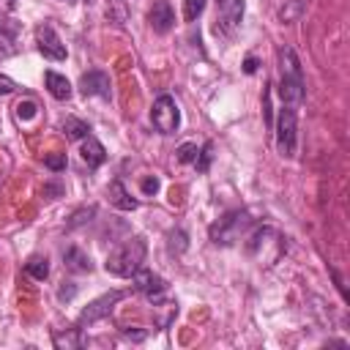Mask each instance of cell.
<instances>
[{"mask_svg":"<svg viewBox=\"0 0 350 350\" xmlns=\"http://www.w3.org/2000/svg\"><path fill=\"white\" fill-rule=\"evenodd\" d=\"M145 254H148L145 238H142V235H131V238H126L120 246H115V249L107 254L104 268H107V273H112V276L129 279V276H134V273L142 268Z\"/></svg>","mask_w":350,"mask_h":350,"instance_id":"7a4b0ae2","label":"cell"},{"mask_svg":"<svg viewBox=\"0 0 350 350\" xmlns=\"http://www.w3.org/2000/svg\"><path fill=\"white\" fill-rule=\"evenodd\" d=\"M82 161L90 167V170H96V167H101L104 164V159H107V150H104V145L93 137V134H88L85 137V142H82Z\"/></svg>","mask_w":350,"mask_h":350,"instance_id":"4fadbf2b","label":"cell"},{"mask_svg":"<svg viewBox=\"0 0 350 350\" xmlns=\"http://www.w3.org/2000/svg\"><path fill=\"white\" fill-rule=\"evenodd\" d=\"M90 216H96V205H88V208H79V211H74V213H71V219H68V230H74V227H82L85 221H90Z\"/></svg>","mask_w":350,"mask_h":350,"instance_id":"ffe728a7","label":"cell"},{"mask_svg":"<svg viewBox=\"0 0 350 350\" xmlns=\"http://www.w3.org/2000/svg\"><path fill=\"white\" fill-rule=\"evenodd\" d=\"M279 71H282V82H279L282 104H290V107L304 104V96H306L304 71H301V60L290 44H284L279 49Z\"/></svg>","mask_w":350,"mask_h":350,"instance_id":"6da1fadb","label":"cell"},{"mask_svg":"<svg viewBox=\"0 0 350 350\" xmlns=\"http://www.w3.org/2000/svg\"><path fill=\"white\" fill-rule=\"evenodd\" d=\"M123 290H109V293H104V295H98L96 301H90L82 312H79V317H77V325L79 328H85V325H93V323H98V320H104V317H109L112 314V309L123 301Z\"/></svg>","mask_w":350,"mask_h":350,"instance_id":"52a82bcc","label":"cell"},{"mask_svg":"<svg viewBox=\"0 0 350 350\" xmlns=\"http://www.w3.org/2000/svg\"><path fill=\"white\" fill-rule=\"evenodd\" d=\"M150 123L159 134H175L178 126H180V109H178V101L167 93H161L153 107H150Z\"/></svg>","mask_w":350,"mask_h":350,"instance_id":"5b68a950","label":"cell"},{"mask_svg":"<svg viewBox=\"0 0 350 350\" xmlns=\"http://www.w3.org/2000/svg\"><path fill=\"white\" fill-rule=\"evenodd\" d=\"M252 224V219H249V211H230V213H224L216 224H211V241L213 243H221V246H230V243H235L238 238H241V232L246 230Z\"/></svg>","mask_w":350,"mask_h":350,"instance_id":"277c9868","label":"cell"},{"mask_svg":"<svg viewBox=\"0 0 350 350\" xmlns=\"http://www.w3.org/2000/svg\"><path fill=\"white\" fill-rule=\"evenodd\" d=\"M63 134L68 139H85L90 134V126L85 120H79V118H66L63 120Z\"/></svg>","mask_w":350,"mask_h":350,"instance_id":"e0dca14e","label":"cell"},{"mask_svg":"<svg viewBox=\"0 0 350 350\" xmlns=\"http://www.w3.org/2000/svg\"><path fill=\"white\" fill-rule=\"evenodd\" d=\"M36 115H38L36 101H19V107H16V118H19V120H30V118H36Z\"/></svg>","mask_w":350,"mask_h":350,"instance_id":"cb8c5ba5","label":"cell"},{"mask_svg":"<svg viewBox=\"0 0 350 350\" xmlns=\"http://www.w3.org/2000/svg\"><path fill=\"white\" fill-rule=\"evenodd\" d=\"M243 71H246V74H254V71H257V60H254V57H246Z\"/></svg>","mask_w":350,"mask_h":350,"instance_id":"f1b7e54d","label":"cell"},{"mask_svg":"<svg viewBox=\"0 0 350 350\" xmlns=\"http://www.w3.org/2000/svg\"><path fill=\"white\" fill-rule=\"evenodd\" d=\"M25 271H27L33 279L44 282V279L49 276V260H46V257H38V254H33V257L25 262Z\"/></svg>","mask_w":350,"mask_h":350,"instance_id":"ac0fdd59","label":"cell"},{"mask_svg":"<svg viewBox=\"0 0 350 350\" xmlns=\"http://www.w3.org/2000/svg\"><path fill=\"white\" fill-rule=\"evenodd\" d=\"M129 339H134V342H139V339H145V331H123Z\"/></svg>","mask_w":350,"mask_h":350,"instance_id":"4dcf8cb0","label":"cell"},{"mask_svg":"<svg viewBox=\"0 0 350 350\" xmlns=\"http://www.w3.org/2000/svg\"><path fill=\"white\" fill-rule=\"evenodd\" d=\"M66 3H74V0H66Z\"/></svg>","mask_w":350,"mask_h":350,"instance_id":"1f68e13d","label":"cell"},{"mask_svg":"<svg viewBox=\"0 0 350 350\" xmlns=\"http://www.w3.org/2000/svg\"><path fill=\"white\" fill-rule=\"evenodd\" d=\"M74 295H77V284L74 282H63V287L57 290V298L60 301H71Z\"/></svg>","mask_w":350,"mask_h":350,"instance_id":"484cf974","label":"cell"},{"mask_svg":"<svg viewBox=\"0 0 350 350\" xmlns=\"http://www.w3.org/2000/svg\"><path fill=\"white\" fill-rule=\"evenodd\" d=\"M211 142H205L202 148H200V153H197V159H194V167H197V172H208V167H211Z\"/></svg>","mask_w":350,"mask_h":350,"instance_id":"603a6c76","label":"cell"},{"mask_svg":"<svg viewBox=\"0 0 350 350\" xmlns=\"http://www.w3.org/2000/svg\"><path fill=\"white\" fill-rule=\"evenodd\" d=\"M36 44H38V52L44 55V57H49V60H66V44L60 41V36L55 33V27L52 25H38L36 27Z\"/></svg>","mask_w":350,"mask_h":350,"instance_id":"ba28073f","label":"cell"},{"mask_svg":"<svg viewBox=\"0 0 350 350\" xmlns=\"http://www.w3.org/2000/svg\"><path fill=\"white\" fill-rule=\"evenodd\" d=\"M14 90H16V82H14L11 77L0 74V96H8V93H14Z\"/></svg>","mask_w":350,"mask_h":350,"instance_id":"4316f807","label":"cell"},{"mask_svg":"<svg viewBox=\"0 0 350 350\" xmlns=\"http://www.w3.org/2000/svg\"><path fill=\"white\" fill-rule=\"evenodd\" d=\"M44 167H49L52 172L66 170V153H49V156H44Z\"/></svg>","mask_w":350,"mask_h":350,"instance_id":"d4e9b609","label":"cell"},{"mask_svg":"<svg viewBox=\"0 0 350 350\" xmlns=\"http://www.w3.org/2000/svg\"><path fill=\"white\" fill-rule=\"evenodd\" d=\"M273 129H276V148H279V153L284 159H293L295 148H298V115H295V107L282 104Z\"/></svg>","mask_w":350,"mask_h":350,"instance_id":"3957f363","label":"cell"},{"mask_svg":"<svg viewBox=\"0 0 350 350\" xmlns=\"http://www.w3.org/2000/svg\"><path fill=\"white\" fill-rule=\"evenodd\" d=\"M52 345L60 347V350H79L85 345V336H82V328H66V331H55L52 334Z\"/></svg>","mask_w":350,"mask_h":350,"instance_id":"9a60e30c","label":"cell"},{"mask_svg":"<svg viewBox=\"0 0 350 350\" xmlns=\"http://www.w3.org/2000/svg\"><path fill=\"white\" fill-rule=\"evenodd\" d=\"M142 191H145V194H156V191H159V180H156V178H145V180H142Z\"/></svg>","mask_w":350,"mask_h":350,"instance_id":"83f0119b","label":"cell"},{"mask_svg":"<svg viewBox=\"0 0 350 350\" xmlns=\"http://www.w3.org/2000/svg\"><path fill=\"white\" fill-rule=\"evenodd\" d=\"M197 153H200L197 142H183V145L178 148V161H183V164H194Z\"/></svg>","mask_w":350,"mask_h":350,"instance_id":"7402d4cb","label":"cell"},{"mask_svg":"<svg viewBox=\"0 0 350 350\" xmlns=\"http://www.w3.org/2000/svg\"><path fill=\"white\" fill-rule=\"evenodd\" d=\"M79 90L85 93V96H98V98H112V82H109V74H104V71H88V74H82V79H79Z\"/></svg>","mask_w":350,"mask_h":350,"instance_id":"9c48e42d","label":"cell"},{"mask_svg":"<svg viewBox=\"0 0 350 350\" xmlns=\"http://www.w3.org/2000/svg\"><path fill=\"white\" fill-rule=\"evenodd\" d=\"M63 265L68 268V271H74V273H88L93 265H90V257L82 252V249H77V246H71V249H66L63 252Z\"/></svg>","mask_w":350,"mask_h":350,"instance_id":"2e32d148","label":"cell"},{"mask_svg":"<svg viewBox=\"0 0 350 350\" xmlns=\"http://www.w3.org/2000/svg\"><path fill=\"white\" fill-rule=\"evenodd\" d=\"M44 82H46V90H49L52 98H57V101H68V98H71V82H68L63 74L46 71V74H44Z\"/></svg>","mask_w":350,"mask_h":350,"instance_id":"5bb4252c","label":"cell"},{"mask_svg":"<svg viewBox=\"0 0 350 350\" xmlns=\"http://www.w3.org/2000/svg\"><path fill=\"white\" fill-rule=\"evenodd\" d=\"M107 194H109V202H112L118 211H137V205H139V202L129 194V189L123 186V180H120V178H115V180L109 183Z\"/></svg>","mask_w":350,"mask_h":350,"instance_id":"7c38bea8","label":"cell"},{"mask_svg":"<svg viewBox=\"0 0 350 350\" xmlns=\"http://www.w3.org/2000/svg\"><path fill=\"white\" fill-rule=\"evenodd\" d=\"M14 30H16L14 25H11V27H3V25H0V60L16 55V38H14Z\"/></svg>","mask_w":350,"mask_h":350,"instance_id":"d6986e66","label":"cell"},{"mask_svg":"<svg viewBox=\"0 0 350 350\" xmlns=\"http://www.w3.org/2000/svg\"><path fill=\"white\" fill-rule=\"evenodd\" d=\"M202 11H205V0H183V19L186 22L200 19Z\"/></svg>","mask_w":350,"mask_h":350,"instance_id":"44dd1931","label":"cell"},{"mask_svg":"<svg viewBox=\"0 0 350 350\" xmlns=\"http://www.w3.org/2000/svg\"><path fill=\"white\" fill-rule=\"evenodd\" d=\"M148 22H150L153 33H159V36L170 33L172 25H175V11H172V5H170L167 0H156L153 8H150V14H148Z\"/></svg>","mask_w":350,"mask_h":350,"instance_id":"8fae6325","label":"cell"},{"mask_svg":"<svg viewBox=\"0 0 350 350\" xmlns=\"http://www.w3.org/2000/svg\"><path fill=\"white\" fill-rule=\"evenodd\" d=\"M131 279H134V290H137V293H142V295H148L150 301L167 293V282H164L159 273H153V271L139 268V271H137Z\"/></svg>","mask_w":350,"mask_h":350,"instance_id":"30bf717a","label":"cell"},{"mask_svg":"<svg viewBox=\"0 0 350 350\" xmlns=\"http://www.w3.org/2000/svg\"><path fill=\"white\" fill-rule=\"evenodd\" d=\"M243 11H246V3L243 0H216V25H213V33L221 36V38L235 36V30L241 27Z\"/></svg>","mask_w":350,"mask_h":350,"instance_id":"8992f818","label":"cell"},{"mask_svg":"<svg viewBox=\"0 0 350 350\" xmlns=\"http://www.w3.org/2000/svg\"><path fill=\"white\" fill-rule=\"evenodd\" d=\"M14 8H16V0H0V11H8L11 14Z\"/></svg>","mask_w":350,"mask_h":350,"instance_id":"f546056e","label":"cell"}]
</instances>
